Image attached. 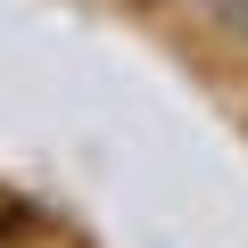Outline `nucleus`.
<instances>
[{
    "label": "nucleus",
    "instance_id": "obj_1",
    "mask_svg": "<svg viewBox=\"0 0 248 248\" xmlns=\"http://www.w3.org/2000/svg\"><path fill=\"white\" fill-rule=\"evenodd\" d=\"M215 25H223V33L248 50V0H215Z\"/></svg>",
    "mask_w": 248,
    "mask_h": 248
}]
</instances>
